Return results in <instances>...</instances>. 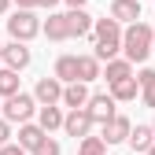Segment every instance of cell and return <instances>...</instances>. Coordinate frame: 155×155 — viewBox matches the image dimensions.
Listing matches in <instances>:
<instances>
[{"mask_svg": "<svg viewBox=\"0 0 155 155\" xmlns=\"http://www.w3.org/2000/svg\"><path fill=\"white\" fill-rule=\"evenodd\" d=\"M41 33L48 41H70V37H89L92 33V15L81 11H55L48 15V22H41Z\"/></svg>", "mask_w": 155, "mask_h": 155, "instance_id": "cell-1", "label": "cell"}, {"mask_svg": "<svg viewBox=\"0 0 155 155\" xmlns=\"http://www.w3.org/2000/svg\"><path fill=\"white\" fill-rule=\"evenodd\" d=\"M92 59L96 63H111L122 52V26L114 18H92Z\"/></svg>", "mask_w": 155, "mask_h": 155, "instance_id": "cell-2", "label": "cell"}, {"mask_svg": "<svg viewBox=\"0 0 155 155\" xmlns=\"http://www.w3.org/2000/svg\"><path fill=\"white\" fill-rule=\"evenodd\" d=\"M151 45H155V30L148 22H133L122 30V55L126 63H144L151 55Z\"/></svg>", "mask_w": 155, "mask_h": 155, "instance_id": "cell-3", "label": "cell"}, {"mask_svg": "<svg viewBox=\"0 0 155 155\" xmlns=\"http://www.w3.org/2000/svg\"><path fill=\"white\" fill-rule=\"evenodd\" d=\"M33 111H37V100L30 92H15V96H8L4 104H0V118H4L8 126L11 122H18V126H26L30 118H33Z\"/></svg>", "mask_w": 155, "mask_h": 155, "instance_id": "cell-4", "label": "cell"}, {"mask_svg": "<svg viewBox=\"0 0 155 155\" xmlns=\"http://www.w3.org/2000/svg\"><path fill=\"white\" fill-rule=\"evenodd\" d=\"M8 33H11V41L26 45V41H33V37L41 33V18H37L33 11H15L8 18Z\"/></svg>", "mask_w": 155, "mask_h": 155, "instance_id": "cell-5", "label": "cell"}, {"mask_svg": "<svg viewBox=\"0 0 155 155\" xmlns=\"http://www.w3.org/2000/svg\"><path fill=\"white\" fill-rule=\"evenodd\" d=\"M92 126H96V122H92V114H89L85 107H78V111H67V114H63V129H67V137H74V140H78V137H89Z\"/></svg>", "mask_w": 155, "mask_h": 155, "instance_id": "cell-6", "label": "cell"}, {"mask_svg": "<svg viewBox=\"0 0 155 155\" xmlns=\"http://www.w3.org/2000/svg\"><path fill=\"white\" fill-rule=\"evenodd\" d=\"M85 111L92 114V122H100V126H104V122H111L114 114H118V111H114V100H111L107 92H96V96H89Z\"/></svg>", "mask_w": 155, "mask_h": 155, "instance_id": "cell-7", "label": "cell"}, {"mask_svg": "<svg viewBox=\"0 0 155 155\" xmlns=\"http://www.w3.org/2000/svg\"><path fill=\"white\" fill-rule=\"evenodd\" d=\"M33 100L41 104V107H55V104L63 100V85L55 81V78H41L37 89H33Z\"/></svg>", "mask_w": 155, "mask_h": 155, "instance_id": "cell-8", "label": "cell"}, {"mask_svg": "<svg viewBox=\"0 0 155 155\" xmlns=\"http://www.w3.org/2000/svg\"><path fill=\"white\" fill-rule=\"evenodd\" d=\"M129 129H133V122L126 118V114H114L111 122H104V144H122L126 137H129Z\"/></svg>", "mask_w": 155, "mask_h": 155, "instance_id": "cell-9", "label": "cell"}, {"mask_svg": "<svg viewBox=\"0 0 155 155\" xmlns=\"http://www.w3.org/2000/svg\"><path fill=\"white\" fill-rule=\"evenodd\" d=\"M111 18L114 22H140V0H111Z\"/></svg>", "mask_w": 155, "mask_h": 155, "instance_id": "cell-10", "label": "cell"}, {"mask_svg": "<svg viewBox=\"0 0 155 155\" xmlns=\"http://www.w3.org/2000/svg\"><path fill=\"white\" fill-rule=\"evenodd\" d=\"M52 78H55L59 85H74V81H78V55H59Z\"/></svg>", "mask_w": 155, "mask_h": 155, "instance_id": "cell-11", "label": "cell"}, {"mask_svg": "<svg viewBox=\"0 0 155 155\" xmlns=\"http://www.w3.org/2000/svg\"><path fill=\"white\" fill-rule=\"evenodd\" d=\"M4 63H8V70H22V67H30V48L26 45H18V41H11V45H4Z\"/></svg>", "mask_w": 155, "mask_h": 155, "instance_id": "cell-12", "label": "cell"}, {"mask_svg": "<svg viewBox=\"0 0 155 155\" xmlns=\"http://www.w3.org/2000/svg\"><path fill=\"white\" fill-rule=\"evenodd\" d=\"M63 107H70V111H78V107H85L89 104V85L85 81H74V85H63V100H59Z\"/></svg>", "mask_w": 155, "mask_h": 155, "instance_id": "cell-13", "label": "cell"}, {"mask_svg": "<svg viewBox=\"0 0 155 155\" xmlns=\"http://www.w3.org/2000/svg\"><path fill=\"white\" fill-rule=\"evenodd\" d=\"M45 137H48V133H45L41 126H37V122H26V126H18V148H22L26 155H30L37 144H41Z\"/></svg>", "mask_w": 155, "mask_h": 155, "instance_id": "cell-14", "label": "cell"}, {"mask_svg": "<svg viewBox=\"0 0 155 155\" xmlns=\"http://www.w3.org/2000/svg\"><path fill=\"white\" fill-rule=\"evenodd\" d=\"M126 144L133 148V155H137V151H148V148L155 144L151 126H133V129H129V137H126Z\"/></svg>", "mask_w": 155, "mask_h": 155, "instance_id": "cell-15", "label": "cell"}, {"mask_svg": "<svg viewBox=\"0 0 155 155\" xmlns=\"http://www.w3.org/2000/svg\"><path fill=\"white\" fill-rule=\"evenodd\" d=\"M137 92H140L137 89V78H126V81H114L107 96H111L114 104H129V100H137Z\"/></svg>", "mask_w": 155, "mask_h": 155, "instance_id": "cell-16", "label": "cell"}, {"mask_svg": "<svg viewBox=\"0 0 155 155\" xmlns=\"http://www.w3.org/2000/svg\"><path fill=\"white\" fill-rule=\"evenodd\" d=\"M100 78H107V85L126 81V78H133V63H126V59H111L107 70H100Z\"/></svg>", "mask_w": 155, "mask_h": 155, "instance_id": "cell-17", "label": "cell"}, {"mask_svg": "<svg viewBox=\"0 0 155 155\" xmlns=\"http://www.w3.org/2000/svg\"><path fill=\"white\" fill-rule=\"evenodd\" d=\"M137 89H140V100H144L148 107H155V70H151V67H144V70L137 74Z\"/></svg>", "mask_w": 155, "mask_h": 155, "instance_id": "cell-18", "label": "cell"}, {"mask_svg": "<svg viewBox=\"0 0 155 155\" xmlns=\"http://www.w3.org/2000/svg\"><path fill=\"white\" fill-rule=\"evenodd\" d=\"M37 126H41L45 133L63 129V111H59V107H37Z\"/></svg>", "mask_w": 155, "mask_h": 155, "instance_id": "cell-19", "label": "cell"}, {"mask_svg": "<svg viewBox=\"0 0 155 155\" xmlns=\"http://www.w3.org/2000/svg\"><path fill=\"white\" fill-rule=\"evenodd\" d=\"M100 78V63L92 55H78V81H96Z\"/></svg>", "mask_w": 155, "mask_h": 155, "instance_id": "cell-20", "label": "cell"}, {"mask_svg": "<svg viewBox=\"0 0 155 155\" xmlns=\"http://www.w3.org/2000/svg\"><path fill=\"white\" fill-rule=\"evenodd\" d=\"M15 92H22V89H18V74L15 70H0V100H8V96H15Z\"/></svg>", "mask_w": 155, "mask_h": 155, "instance_id": "cell-21", "label": "cell"}, {"mask_svg": "<svg viewBox=\"0 0 155 155\" xmlns=\"http://www.w3.org/2000/svg\"><path fill=\"white\" fill-rule=\"evenodd\" d=\"M78 155H107V144L100 137H81V144H78Z\"/></svg>", "mask_w": 155, "mask_h": 155, "instance_id": "cell-22", "label": "cell"}, {"mask_svg": "<svg viewBox=\"0 0 155 155\" xmlns=\"http://www.w3.org/2000/svg\"><path fill=\"white\" fill-rule=\"evenodd\" d=\"M30 155H59V140H52V137H45L41 144H37Z\"/></svg>", "mask_w": 155, "mask_h": 155, "instance_id": "cell-23", "label": "cell"}, {"mask_svg": "<svg viewBox=\"0 0 155 155\" xmlns=\"http://www.w3.org/2000/svg\"><path fill=\"white\" fill-rule=\"evenodd\" d=\"M8 137H11V126H8L4 118H0V148H4V144H8Z\"/></svg>", "mask_w": 155, "mask_h": 155, "instance_id": "cell-24", "label": "cell"}, {"mask_svg": "<svg viewBox=\"0 0 155 155\" xmlns=\"http://www.w3.org/2000/svg\"><path fill=\"white\" fill-rule=\"evenodd\" d=\"M0 155H26V151L18 148V144H4V148H0Z\"/></svg>", "mask_w": 155, "mask_h": 155, "instance_id": "cell-25", "label": "cell"}, {"mask_svg": "<svg viewBox=\"0 0 155 155\" xmlns=\"http://www.w3.org/2000/svg\"><path fill=\"white\" fill-rule=\"evenodd\" d=\"M15 4H18V11H33L37 4H41V0H15Z\"/></svg>", "mask_w": 155, "mask_h": 155, "instance_id": "cell-26", "label": "cell"}, {"mask_svg": "<svg viewBox=\"0 0 155 155\" xmlns=\"http://www.w3.org/2000/svg\"><path fill=\"white\" fill-rule=\"evenodd\" d=\"M63 4H67V8H70V11H81V8H85V4H89V0H63Z\"/></svg>", "mask_w": 155, "mask_h": 155, "instance_id": "cell-27", "label": "cell"}, {"mask_svg": "<svg viewBox=\"0 0 155 155\" xmlns=\"http://www.w3.org/2000/svg\"><path fill=\"white\" fill-rule=\"evenodd\" d=\"M55 4H63V0H41L37 8H55Z\"/></svg>", "mask_w": 155, "mask_h": 155, "instance_id": "cell-28", "label": "cell"}, {"mask_svg": "<svg viewBox=\"0 0 155 155\" xmlns=\"http://www.w3.org/2000/svg\"><path fill=\"white\" fill-rule=\"evenodd\" d=\"M8 8H11V0H0V15H4V11H8Z\"/></svg>", "mask_w": 155, "mask_h": 155, "instance_id": "cell-29", "label": "cell"}, {"mask_svg": "<svg viewBox=\"0 0 155 155\" xmlns=\"http://www.w3.org/2000/svg\"><path fill=\"white\" fill-rule=\"evenodd\" d=\"M0 63H4V45H0Z\"/></svg>", "mask_w": 155, "mask_h": 155, "instance_id": "cell-30", "label": "cell"}, {"mask_svg": "<svg viewBox=\"0 0 155 155\" xmlns=\"http://www.w3.org/2000/svg\"><path fill=\"white\" fill-rule=\"evenodd\" d=\"M148 155H155V144H151V148H148Z\"/></svg>", "mask_w": 155, "mask_h": 155, "instance_id": "cell-31", "label": "cell"}, {"mask_svg": "<svg viewBox=\"0 0 155 155\" xmlns=\"http://www.w3.org/2000/svg\"><path fill=\"white\" fill-rule=\"evenodd\" d=\"M151 133H155V122H151Z\"/></svg>", "mask_w": 155, "mask_h": 155, "instance_id": "cell-32", "label": "cell"}, {"mask_svg": "<svg viewBox=\"0 0 155 155\" xmlns=\"http://www.w3.org/2000/svg\"><path fill=\"white\" fill-rule=\"evenodd\" d=\"M151 52H155V45H151Z\"/></svg>", "mask_w": 155, "mask_h": 155, "instance_id": "cell-33", "label": "cell"}]
</instances>
